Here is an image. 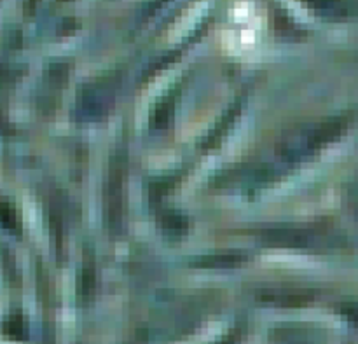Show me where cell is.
Returning <instances> with one entry per match:
<instances>
[{
  "mask_svg": "<svg viewBox=\"0 0 358 344\" xmlns=\"http://www.w3.org/2000/svg\"><path fill=\"white\" fill-rule=\"evenodd\" d=\"M7 131V122L3 121V117L0 115V133H6Z\"/></svg>",
  "mask_w": 358,
  "mask_h": 344,
  "instance_id": "cell-2",
  "label": "cell"
},
{
  "mask_svg": "<svg viewBox=\"0 0 358 344\" xmlns=\"http://www.w3.org/2000/svg\"><path fill=\"white\" fill-rule=\"evenodd\" d=\"M0 226L7 227V229L16 227V213H14L13 206L6 201H0Z\"/></svg>",
  "mask_w": 358,
  "mask_h": 344,
  "instance_id": "cell-1",
  "label": "cell"
}]
</instances>
